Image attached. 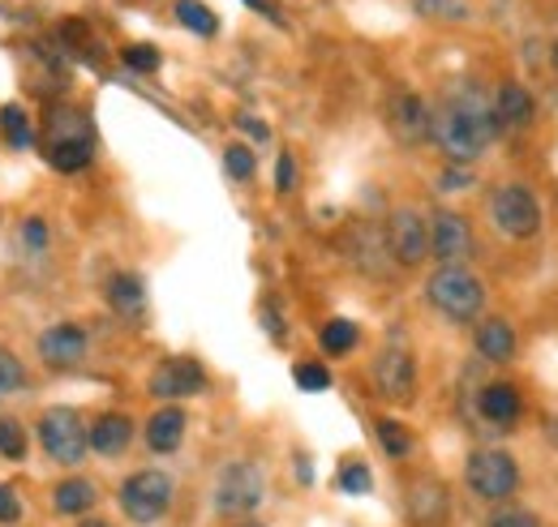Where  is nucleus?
<instances>
[{
    "instance_id": "f257e3e1",
    "label": "nucleus",
    "mask_w": 558,
    "mask_h": 527,
    "mask_svg": "<svg viewBox=\"0 0 558 527\" xmlns=\"http://www.w3.org/2000/svg\"><path fill=\"white\" fill-rule=\"evenodd\" d=\"M494 108L482 99V90H456L451 99H442L429 112V142L447 155V163L469 168L486 155V146L498 137Z\"/></svg>"
},
{
    "instance_id": "f03ea898",
    "label": "nucleus",
    "mask_w": 558,
    "mask_h": 527,
    "mask_svg": "<svg viewBox=\"0 0 558 527\" xmlns=\"http://www.w3.org/2000/svg\"><path fill=\"white\" fill-rule=\"evenodd\" d=\"M425 301L447 318V322H477V314L486 309V283L464 270V266H438L425 283Z\"/></svg>"
},
{
    "instance_id": "7ed1b4c3",
    "label": "nucleus",
    "mask_w": 558,
    "mask_h": 527,
    "mask_svg": "<svg viewBox=\"0 0 558 527\" xmlns=\"http://www.w3.org/2000/svg\"><path fill=\"white\" fill-rule=\"evenodd\" d=\"M172 498H177V485L159 467H142L134 476H125V485H121V511L138 527L159 524L172 511Z\"/></svg>"
},
{
    "instance_id": "20e7f679",
    "label": "nucleus",
    "mask_w": 558,
    "mask_h": 527,
    "mask_svg": "<svg viewBox=\"0 0 558 527\" xmlns=\"http://www.w3.org/2000/svg\"><path fill=\"white\" fill-rule=\"evenodd\" d=\"M263 498H267V476H263L258 463H250V459L228 463V467L219 471V480H215V511H219L223 519H245V515H254V511L263 506Z\"/></svg>"
},
{
    "instance_id": "39448f33",
    "label": "nucleus",
    "mask_w": 558,
    "mask_h": 527,
    "mask_svg": "<svg viewBox=\"0 0 558 527\" xmlns=\"http://www.w3.org/2000/svg\"><path fill=\"white\" fill-rule=\"evenodd\" d=\"M35 433H39L44 455L52 463H61V467H77V463L86 459V451H90V442H86V416L77 407H48L39 416Z\"/></svg>"
},
{
    "instance_id": "423d86ee",
    "label": "nucleus",
    "mask_w": 558,
    "mask_h": 527,
    "mask_svg": "<svg viewBox=\"0 0 558 527\" xmlns=\"http://www.w3.org/2000/svg\"><path fill=\"white\" fill-rule=\"evenodd\" d=\"M489 219H494V228L502 236L529 241L542 228V206H537V198L524 185H498L494 198H489Z\"/></svg>"
},
{
    "instance_id": "0eeeda50",
    "label": "nucleus",
    "mask_w": 558,
    "mask_h": 527,
    "mask_svg": "<svg viewBox=\"0 0 558 527\" xmlns=\"http://www.w3.org/2000/svg\"><path fill=\"white\" fill-rule=\"evenodd\" d=\"M464 480L469 489L482 498V502H502L515 493L520 485V467L507 451H473L469 455V467H464Z\"/></svg>"
},
{
    "instance_id": "6e6552de",
    "label": "nucleus",
    "mask_w": 558,
    "mask_h": 527,
    "mask_svg": "<svg viewBox=\"0 0 558 527\" xmlns=\"http://www.w3.org/2000/svg\"><path fill=\"white\" fill-rule=\"evenodd\" d=\"M374 387H378V395L391 399V403L413 399V391H417V360H413V352L404 343H387L378 352V360H374Z\"/></svg>"
},
{
    "instance_id": "1a4fd4ad",
    "label": "nucleus",
    "mask_w": 558,
    "mask_h": 527,
    "mask_svg": "<svg viewBox=\"0 0 558 527\" xmlns=\"http://www.w3.org/2000/svg\"><path fill=\"white\" fill-rule=\"evenodd\" d=\"M387 254L400 266H421L429 258V223L421 219L417 210L400 206L387 219Z\"/></svg>"
},
{
    "instance_id": "9d476101",
    "label": "nucleus",
    "mask_w": 558,
    "mask_h": 527,
    "mask_svg": "<svg viewBox=\"0 0 558 527\" xmlns=\"http://www.w3.org/2000/svg\"><path fill=\"white\" fill-rule=\"evenodd\" d=\"M429 258L438 266H464L473 258V228L456 210H438L429 223Z\"/></svg>"
},
{
    "instance_id": "9b49d317",
    "label": "nucleus",
    "mask_w": 558,
    "mask_h": 527,
    "mask_svg": "<svg viewBox=\"0 0 558 527\" xmlns=\"http://www.w3.org/2000/svg\"><path fill=\"white\" fill-rule=\"evenodd\" d=\"M207 391V373L194 356H172L163 365H155L150 373V395L155 399H185Z\"/></svg>"
},
{
    "instance_id": "f8f14e48",
    "label": "nucleus",
    "mask_w": 558,
    "mask_h": 527,
    "mask_svg": "<svg viewBox=\"0 0 558 527\" xmlns=\"http://www.w3.org/2000/svg\"><path fill=\"white\" fill-rule=\"evenodd\" d=\"M387 125H391L400 146H421V142H429V108H425V99L413 95V90H400V95L391 99V108H387Z\"/></svg>"
},
{
    "instance_id": "ddd939ff",
    "label": "nucleus",
    "mask_w": 558,
    "mask_h": 527,
    "mask_svg": "<svg viewBox=\"0 0 558 527\" xmlns=\"http://www.w3.org/2000/svg\"><path fill=\"white\" fill-rule=\"evenodd\" d=\"M86 347H90V334L73 322H61V327H48L39 334V356L44 365L52 369H73L86 360Z\"/></svg>"
},
{
    "instance_id": "4468645a",
    "label": "nucleus",
    "mask_w": 558,
    "mask_h": 527,
    "mask_svg": "<svg viewBox=\"0 0 558 527\" xmlns=\"http://www.w3.org/2000/svg\"><path fill=\"white\" fill-rule=\"evenodd\" d=\"M52 142H90L95 146V125L82 108L73 103H52L48 108V121H44V146Z\"/></svg>"
},
{
    "instance_id": "2eb2a0df",
    "label": "nucleus",
    "mask_w": 558,
    "mask_h": 527,
    "mask_svg": "<svg viewBox=\"0 0 558 527\" xmlns=\"http://www.w3.org/2000/svg\"><path fill=\"white\" fill-rule=\"evenodd\" d=\"M489 108H494L498 130H529L533 117H537V103H533V95H529L520 82H507V86L494 95Z\"/></svg>"
},
{
    "instance_id": "dca6fc26",
    "label": "nucleus",
    "mask_w": 558,
    "mask_h": 527,
    "mask_svg": "<svg viewBox=\"0 0 558 527\" xmlns=\"http://www.w3.org/2000/svg\"><path fill=\"white\" fill-rule=\"evenodd\" d=\"M86 442H90V451L95 455H121L130 442H134V420L125 416V412H104L90 429H86Z\"/></svg>"
},
{
    "instance_id": "f3484780",
    "label": "nucleus",
    "mask_w": 558,
    "mask_h": 527,
    "mask_svg": "<svg viewBox=\"0 0 558 527\" xmlns=\"http://www.w3.org/2000/svg\"><path fill=\"white\" fill-rule=\"evenodd\" d=\"M477 412L482 420H489L494 429H511L520 420V391L511 382H489L482 399H477Z\"/></svg>"
},
{
    "instance_id": "a211bd4d",
    "label": "nucleus",
    "mask_w": 558,
    "mask_h": 527,
    "mask_svg": "<svg viewBox=\"0 0 558 527\" xmlns=\"http://www.w3.org/2000/svg\"><path fill=\"white\" fill-rule=\"evenodd\" d=\"M185 438V412L181 407H159L150 420H146V446L155 455H172Z\"/></svg>"
},
{
    "instance_id": "6ab92c4d",
    "label": "nucleus",
    "mask_w": 558,
    "mask_h": 527,
    "mask_svg": "<svg viewBox=\"0 0 558 527\" xmlns=\"http://www.w3.org/2000/svg\"><path fill=\"white\" fill-rule=\"evenodd\" d=\"M409 515L417 527H438L447 519V489L438 480H417L409 493Z\"/></svg>"
},
{
    "instance_id": "aec40b11",
    "label": "nucleus",
    "mask_w": 558,
    "mask_h": 527,
    "mask_svg": "<svg viewBox=\"0 0 558 527\" xmlns=\"http://www.w3.org/2000/svg\"><path fill=\"white\" fill-rule=\"evenodd\" d=\"M108 309L117 314V318H142L146 314V287H142V279L138 274H112L108 279Z\"/></svg>"
},
{
    "instance_id": "412c9836",
    "label": "nucleus",
    "mask_w": 558,
    "mask_h": 527,
    "mask_svg": "<svg viewBox=\"0 0 558 527\" xmlns=\"http://www.w3.org/2000/svg\"><path fill=\"white\" fill-rule=\"evenodd\" d=\"M99 502V489H95V480H86V476H70V480H61L57 489H52V506H57V515H86L90 506Z\"/></svg>"
},
{
    "instance_id": "4be33fe9",
    "label": "nucleus",
    "mask_w": 558,
    "mask_h": 527,
    "mask_svg": "<svg viewBox=\"0 0 558 527\" xmlns=\"http://www.w3.org/2000/svg\"><path fill=\"white\" fill-rule=\"evenodd\" d=\"M477 352H482L486 360H494V365L511 360V356H515V330H511V322L486 318V322L477 327Z\"/></svg>"
},
{
    "instance_id": "5701e85b",
    "label": "nucleus",
    "mask_w": 558,
    "mask_h": 527,
    "mask_svg": "<svg viewBox=\"0 0 558 527\" xmlns=\"http://www.w3.org/2000/svg\"><path fill=\"white\" fill-rule=\"evenodd\" d=\"M44 159L57 172H82V168H90L95 146L90 142H52V146H44Z\"/></svg>"
},
{
    "instance_id": "b1692460",
    "label": "nucleus",
    "mask_w": 558,
    "mask_h": 527,
    "mask_svg": "<svg viewBox=\"0 0 558 527\" xmlns=\"http://www.w3.org/2000/svg\"><path fill=\"white\" fill-rule=\"evenodd\" d=\"M318 343H323L327 356H349L352 347L361 343V330H356V322H349V318H331V322L323 327V334H318Z\"/></svg>"
},
{
    "instance_id": "393cba45",
    "label": "nucleus",
    "mask_w": 558,
    "mask_h": 527,
    "mask_svg": "<svg viewBox=\"0 0 558 527\" xmlns=\"http://www.w3.org/2000/svg\"><path fill=\"white\" fill-rule=\"evenodd\" d=\"M0 130H4L13 150H26V146L35 142L31 117H26V108H17V103H4V108H0Z\"/></svg>"
},
{
    "instance_id": "a878e982",
    "label": "nucleus",
    "mask_w": 558,
    "mask_h": 527,
    "mask_svg": "<svg viewBox=\"0 0 558 527\" xmlns=\"http://www.w3.org/2000/svg\"><path fill=\"white\" fill-rule=\"evenodd\" d=\"M177 22L185 30H194V35H203V39H210L219 30V17L210 13L203 0H177Z\"/></svg>"
},
{
    "instance_id": "bb28decb",
    "label": "nucleus",
    "mask_w": 558,
    "mask_h": 527,
    "mask_svg": "<svg viewBox=\"0 0 558 527\" xmlns=\"http://www.w3.org/2000/svg\"><path fill=\"white\" fill-rule=\"evenodd\" d=\"M374 429H378V442H383V451H387L391 459H404V455L413 451V438H409V429H404L400 420H391V416H383V420H378Z\"/></svg>"
},
{
    "instance_id": "cd10ccee",
    "label": "nucleus",
    "mask_w": 558,
    "mask_h": 527,
    "mask_svg": "<svg viewBox=\"0 0 558 527\" xmlns=\"http://www.w3.org/2000/svg\"><path fill=\"white\" fill-rule=\"evenodd\" d=\"M31 387V373H26V365L9 352V347H0V395H22Z\"/></svg>"
},
{
    "instance_id": "c85d7f7f",
    "label": "nucleus",
    "mask_w": 558,
    "mask_h": 527,
    "mask_svg": "<svg viewBox=\"0 0 558 527\" xmlns=\"http://www.w3.org/2000/svg\"><path fill=\"white\" fill-rule=\"evenodd\" d=\"M26 429L13 420V416H0V455L4 459H13V463H22L26 459Z\"/></svg>"
},
{
    "instance_id": "c756f323",
    "label": "nucleus",
    "mask_w": 558,
    "mask_h": 527,
    "mask_svg": "<svg viewBox=\"0 0 558 527\" xmlns=\"http://www.w3.org/2000/svg\"><path fill=\"white\" fill-rule=\"evenodd\" d=\"M223 168H228L232 181H250V176L258 172V159H254V150H250L245 142H232V146L223 150Z\"/></svg>"
},
{
    "instance_id": "7c9ffc66",
    "label": "nucleus",
    "mask_w": 558,
    "mask_h": 527,
    "mask_svg": "<svg viewBox=\"0 0 558 527\" xmlns=\"http://www.w3.org/2000/svg\"><path fill=\"white\" fill-rule=\"evenodd\" d=\"M336 485H340V493H349V498H361V493H369L374 489V476H369V467L361 459H352L340 467V476H336Z\"/></svg>"
},
{
    "instance_id": "2f4dec72",
    "label": "nucleus",
    "mask_w": 558,
    "mask_h": 527,
    "mask_svg": "<svg viewBox=\"0 0 558 527\" xmlns=\"http://www.w3.org/2000/svg\"><path fill=\"white\" fill-rule=\"evenodd\" d=\"M48 223L39 219V215H31L26 223H22V232H17V245L26 249V258H39V254H48Z\"/></svg>"
},
{
    "instance_id": "473e14b6",
    "label": "nucleus",
    "mask_w": 558,
    "mask_h": 527,
    "mask_svg": "<svg viewBox=\"0 0 558 527\" xmlns=\"http://www.w3.org/2000/svg\"><path fill=\"white\" fill-rule=\"evenodd\" d=\"M292 378H296V387H301V391H310V395L331 391V369H327V365H296V369H292Z\"/></svg>"
},
{
    "instance_id": "72a5a7b5",
    "label": "nucleus",
    "mask_w": 558,
    "mask_h": 527,
    "mask_svg": "<svg viewBox=\"0 0 558 527\" xmlns=\"http://www.w3.org/2000/svg\"><path fill=\"white\" fill-rule=\"evenodd\" d=\"M413 9H417L421 17H451V22L469 17V4L464 0H413Z\"/></svg>"
},
{
    "instance_id": "f704fd0d",
    "label": "nucleus",
    "mask_w": 558,
    "mask_h": 527,
    "mask_svg": "<svg viewBox=\"0 0 558 527\" xmlns=\"http://www.w3.org/2000/svg\"><path fill=\"white\" fill-rule=\"evenodd\" d=\"M159 48H150V44H134V48H125V65L138 69V73H155L159 69Z\"/></svg>"
},
{
    "instance_id": "c9c22d12",
    "label": "nucleus",
    "mask_w": 558,
    "mask_h": 527,
    "mask_svg": "<svg viewBox=\"0 0 558 527\" xmlns=\"http://www.w3.org/2000/svg\"><path fill=\"white\" fill-rule=\"evenodd\" d=\"M469 185H473V172H469V168H456V163H451V168L438 176V189H447V194H456V189H469Z\"/></svg>"
},
{
    "instance_id": "e433bc0d",
    "label": "nucleus",
    "mask_w": 558,
    "mask_h": 527,
    "mask_svg": "<svg viewBox=\"0 0 558 527\" xmlns=\"http://www.w3.org/2000/svg\"><path fill=\"white\" fill-rule=\"evenodd\" d=\"M276 189H279V194H292V189H296V163H292V155H279Z\"/></svg>"
},
{
    "instance_id": "4c0bfd02",
    "label": "nucleus",
    "mask_w": 558,
    "mask_h": 527,
    "mask_svg": "<svg viewBox=\"0 0 558 527\" xmlns=\"http://www.w3.org/2000/svg\"><path fill=\"white\" fill-rule=\"evenodd\" d=\"M22 519V502L9 485H0V524H17Z\"/></svg>"
},
{
    "instance_id": "58836bf2",
    "label": "nucleus",
    "mask_w": 558,
    "mask_h": 527,
    "mask_svg": "<svg viewBox=\"0 0 558 527\" xmlns=\"http://www.w3.org/2000/svg\"><path fill=\"white\" fill-rule=\"evenodd\" d=\"M489 527H542L537 524V515H529V511H498Z\"/></svg>"
},
{
    "instance_id": "ea45409f",
    "label": "nucleus",
    "mask_w": 558,
    "mask_h": 527,
    "mask_svg": "<svg viewBox=\"0 0 558 527\" xmlns=\"http://www.w3.org/2000/svg\"><path fill=\"white\" fill-rule=\"evenodd\" d=\"M236 125H241V130L250 133V137H258V142H263V137H271V130H267L263 121H254L250 112H241V117H236Z\"/></svg>"
},
{
    "instance_id": "a19ab883",
    "label": "nucleus",
    "mask_w": 558,
    "mask_h": 527,
    "mask_svg": "<svg viewBox=\"0 0 558 527\" xmlns=\"http://www.w3.org/2000/svg\"><path fill=\"white\" fill-rule=\"evenodd\" d=\"M82 527H112V524H108V519H86Z\"/></svg>"
},
{
    "instance_id": "79ce46f5",
    "label": "nucleus",
    "mask_w": 558,
    "mask_h": 527,
    "mask_svg": "<svg viewBox=\"0 0 558 527\" xmlns=\"http://www.w3.org/2000/svg\"><path fill=\"white\" fill-rule=\"evenodd\" d=\"M550 65L558 69V39H555V44H550Z\"/></svg>"
},
{
    "instance_id": "37998d69",
    "label": "nucleus",
    "mask_w": 558,
    "mask_h": 527,
    "mask_svg": "<svg viewBox=\"0 0 558 527\" xmlns=\"http://www.w3.org/2000/svg\"><path fill=\"white\" fill-rule=\"evenodd\" d=\"M245 527H258V524H245Z\"/></svg>"
}]
</instances>
